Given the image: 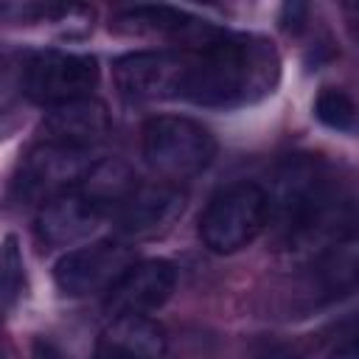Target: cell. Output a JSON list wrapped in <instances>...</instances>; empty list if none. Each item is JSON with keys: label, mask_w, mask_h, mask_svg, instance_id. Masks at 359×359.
Listing matches in <instances>:
<instances>
[{"label": "cell", "mask_w": 359, "mask_h": 359, "mask_svg": "<svg viewBox=\"0 0 359 359\" xmlns=\"http://www.w3.org/2000/svg\"><path fill=\"white\" fill-rule=\"evenodd\" d=\"M269 194V224L283 247L317 258L331 244L359 233V188L337 177L314 154L286 157Z\"/></svg>", "instance_id": "1"}, {"label": "cell", "mask_w": 359, "mask_h": 359, "mask_svg": "<svg viewBox=\"0 0 359 359\" xmlns=\"http://www.w3.org/2000/svg\"><path fill=\"white\" fill-rule=\"evenodd\" d=\"M182 50V48H180ZM188 53L182 98L199 107H238L272 93L280 59L272 42L250 34L216 31Z\"/></svg>", "instance_id": "2"}, {"label": "cell", "mask_w": 359, "mask_h": 359, "mask_svg": "<svg viewBox=\"0 0 359 359\" xmlns=\"http://www.w3.org/2000/svg\"><path fill=\"white\" fill-rule=\"evenodd\" d=\"M140 151L163 182H182L202 174L216 157V137L185 115H154L140 129Z\"/></svg>", "instance_id": "3"}, {"label": "cell", "mask_w": 359, "mask_h": 359, "mask_svg": "<svg viewBox=\"0 0 359 359\" xmlns=\"http://www.w3.org/2000/svg\"><path fill=\"white\" fill-rule=\"evenodd\" d=\"M269 224V194L258 182H233L216 191L202 216L199 238L216 255H233L252 244Z\"/></svg>", "instance_id": "4"}, {"label": "cell", "mask_w": 359, "mask_h": 359, "mask_svg": "<svg viewBox=\"0 0 359 359\" xmlns=\"http://www.w3.org/2000/svg\"><path fill=\"white\" fill-rule=\"evenodd\" d=\"M98 62L90 53L39 50L22 67V93L42 107H59L93 95L98 84Z\"/></svg>", "instance_id": "5"}, {"label": "cell", "mask_w": 359, "mask_h": 359, "mask_svg": "<svg viewBox=\"0 0 359 359\" xmlns=\"http://www.w3.org/2000/svg\"><path fill=\"white\" fill-rule=\"evenodd\" d=\"M93 165H95V160L90 157V151H76V149L42 140L22 157V163L17 168L14 188H17L20 199L45 205L53 196L76 191Z\"/></svg>", "instance_id": "6"}, {"label": "cell", "mask_w": 359, "mask_h": 359, "mask_svg": "<svg viewBox=\"0 0 359 359\" xmlns=\"http://www.w3.org/2000/svg\"><path fill=\"white\" fill-rule=\"evenodd\" d=\"M135 264V250L121 238H101L65 252L53 266V280L67 297L109 292L112 283Z\"/></svg>", "instance_id": "7"}, {"label": "cell", "mask_w": 359, "mask_h": 359, "mask_svg": "<svg viewBox=\"0 0 359 359\" xmlns=\"http://www.w3.org/2000/svg\"><path fill=\"white\" fill-rule=\"evenodd\" d=\"M188 73V53L174 50H135L115 62L112 76L123 98L129 101H160L182 98Z\"/></svg>", "instance_id": "8"}, {"label": "cell", "mask_w": 359, "mask_h": 359, "mask_svg": "<svg viewBox=\"0 0 359 359\" xmlns=\"http://www.w3.org/2000/svg\"><path fill=\"white\" fill-rule=\"evenodd\" d=\"M177 286V266L165 258L135 261L104 294V309L112 317L149 314L160 309Z\"/></svg>", "instance_id": "9"}, {"label": "cell", "mask_w": 359, "mask_h": 359, "mask_svg": "<svg viewBox=\"0 0 359 359\" xmlns=\"http://www.w3.org/2000/svg\"><path fill=\"white\" fill-rule=\"evenodd\" d=\"M185 205V194L174 182H151L140 185L115 208L118 233L126 238H149L165 230Z\"/></svg>", "instance_id": "10"}, {"label": "cell", "mask_w": 359, "mask_h": 359, "mask_svg": "<svg viewBox=\"0 0 359 359\" xmlns=\"http://www.w3.org/2000/svg\"><path fill=\"white\" fill-rule=\"evenodd\" d=\"M109 126L112 121H109L107 104L87 95V98L50 107L42 121V137L45 143L67 146L76 151H90L107 140Z\"/></svg>", "instance_id": "11"}, {"label": "cell", "mask_w": 359, "mask_h": 359, "mask_svg": "<svg viewBox=\"0 0 359 359\" xmlns=\"http://www.w3.org/2000/svg\"><path fill=\"white\" fill-rule=\"evenodd\" d=\"M115 31L123 34H137V36H165L180 42L182 50L199 48L202 42H208L219 28L208 25L205 20L174 8V6H135L126 8L121 14H115L112 20Z\"/></svg>", "instance_id": "12"}, {"label": "cell", "mask_w": 359, "mask_h": 359, "mask_svg": "<svg viewBox=\"0 0 359 359\" xmlns=\"http://www.w3.org/2000/svg\"><path fill=\"white\" fill-rule=\"evenodd\" d=\"M104 213L107 210L95 199H90L84 191L76 188L39 205L36 236L48 247H70L84 236H90L101 224Z\"/></svg>", "instance_id": "13"}, {"label": "cell", "mask_w": 359, "mask_h": 359, "mask_svg": "<svg viewBox=\"0 0 359 359\" xmlns=\"http://www.w3.org/2000/svg\"><path fill=\"white\" fill-rule=\"evenodd\" d=\"M168 348L165 328L149 314L112 317L95 342V359H163Z\"/></svg>", "instance_id": "14"}, {"label": "cell", "mask_w": 359, "mask_h": 359, "mask_svg": "<svg viewBox=\"0 0 359 359\" xmlns=\"http://www.w3.org/2000/svg\"><path fill=\"white\" fill-rule=\"evenodd\" d=\"M314 283L325 300H337L359 289V233L331 244L314 258Z\"/></svg>", "instance_id": "15"}, {"label": "cell", "mask_w": 359, "mask_h": 359, "mask_svg": "<svg viewBox=\"0 0 359 359\" xmlns=\"http://www.w3.org/2000/svg\"><path fill=\"white\" fill-rule=\"evenodd\" d=\"M135 188H137V180H135L132 168L121 160H95L90 174L79 185V191H84L90 199H95L104 210H109V208L115 210Z\"/></svg>", "instance_id": "16"}, {"label": "cell", "mask_w": 359, "mask_h": 359, "mask_svg": "<svg viewBox=\"0 0 359 359\" xmlns=\"http://www.w3.org/2000/svg\"><path fill=\"white\" fill-rule=\"evenodd\" d=\"M314 115L337 129V132H356L359 129V107L353 104V98L339 90V87H323L317 93V101H314Z\"/></svg>", "instance_id": "17"}, {"label": "cell", "mask_w": 359, "mask_h": 359, "mask_svg": "<svg viewBox=\"0 0 359 359\" xmlns=\"http://www.w3.org/2000/svg\"><path fill=\"white\" fill-rule=\"evenodd\" d=\"M3 292H6V306H11L14 303V294L20 292V269H22V261H20V255H17V247H14V241L8 238L6 241V258H3Z\"/></svg>", "instance_id": "18"}, {"label": "cell", "mask_w": 359, "mask_h": 359, "mask_svg": "<svg viewBox=\"0 0 359 359\" xmlns=\"http://www.w3.org/2000/svg\"><path fill=\"white\" fill-rule=\"evenodd\" d=\"M328 359H359V334H351L345 342H339Z\"/></svg>", "instance_id": "19"}, {"label": "cell", "mask_w": 359, "mask_h": 359, "mask_svg": "<svg viewBox=\"0 0 359 359\" xmlns=\"http://www.w3.org/2000/svg\"><path fill=\"white\" fill-rule=\"evenodd\" d=\"M34 359H65V353L48 339H34Z\"/></svg>", "instance_id": "20"}]
</instances>
